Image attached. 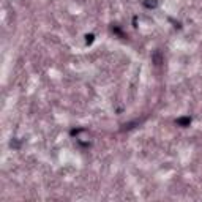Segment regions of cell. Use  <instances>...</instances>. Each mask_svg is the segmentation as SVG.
Wrapping results in <instances>:
<instances>
[{
    "label": "cell",
    "mask_w": 202,
    "mask_h": 202,
    "mask_svg": "<svg viewBox=\"0 0 202 202\" xmlns=\"http://www.w3.org/2000/svg\"><path fill=\"white\" fill-rule=\"evenodd\" d=\"M175 123L185 128V126H189V123H191V118H189V117H182V118H179V120H175Z\"/></svg>",
    "instance_id": "obj_1"
},
{
    "label": "cell",
    "mask_w": 202,
    "mask_h": 202,
    "mask_svg": "<svg viewBox=\"0 0 202 202\" xmlns=\"http://www.w3.org/2000/svg\"><path fill=\"white\" fill-rule=\"evenodd\" d=\"M144 5H145L147 8H155V6L158 5V0H145Z\"/></svg>",
    "instance_id": "obj_2"
},
{
    "label": "cell",
    "mask_w": 202,
    "mask_h": 202,
    "mask_svg": "<svg viewBox=\"0 0 202 202\" xmlns=\"http://www.w3.org/2000/svg\"><path fill=\"white\" fill-rule=\"evenodd\" d=\"M153 59H155V65H160V63H161V57L158 56V54H155Z\"/></svg>",
    "instance_id": "obj_3"
},
{
    "label": "cell",
    "mask_w": 202,
    "mask_h": 202,
    "mask_svg": "<svg viewBox=\"0 0 202 202\" xmlns=\"http://www.w3.org/2000/svg\"><path fill=\"white\" fill-rule=\"evenodd\" d=\"M11 147H13V149H19V147H21V144L17 142V141H11Z\"/></svg>",
    "instance_id": "obj_4"
},
{
    "label": "cell",
    "mask_w": 202,
    "mask_h": 202,
    "mask_svg": "<svg viewBox=\"0 0 202 202\" xmlns=\"http://www.w3.org/2000/svg\"><path fill=\"white\" fill-rule=\"evenodd\" d=\"M85 38H87V40H85V41H87V44H90L92 41H93V35H87Z\"/></svg>",
    "instance_id": "obj_5"
}]
</instances>
